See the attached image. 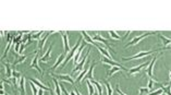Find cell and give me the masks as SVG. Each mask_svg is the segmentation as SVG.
I'll return each mask as SVG.
<instances>
[{
    "mask_svg": "<svg viewBox=\"0 0 171 95\" xmlns=\"http://www.w3.org/2000/svg\"><path fill=\"white\" fill-rule=\"evenodd\" d=\"M52 33H56V32H46V33H45V36H44V38H41V39L39 41V44H38V48H39L40 50H43V48H44V46H45L46 39L48 38V36H49V34H52Z\"/></svg>",
    "mask_w": 171,
    "mask_h": 95,
    "instance_id": "obj_20",
    "label": "cell"
},
{
    "mask_svg": "<svg viewBox=\"0 0 171 95\" xmlns=\"http://www.w3.org/2000/svg\"><path fill=\"white\" fill-rule=\"evenodd\" d=\"M155 85H157V83L154 81V79H152V78H150V79H149V81H148V88H147V89L150 91V90L154 89Z\"/></svg>",
    "mask_w": 171,
    "mask_h": 95,
    "instance_id": "obj_30",
    "label": "cell"
},
{
    "mask_svg": "<svg viewBox=\"0 0 171 95\" xmlns=\"http://www.w3.org/2000/svg\"><path fill=\"white\" fill-rule=\"evenodd\" d=\"M164 93V91H162V86H160V88H158V89L156 90L155 92H153V93H150V94L148 95H161Z\"/></svg>",
    "mask_w": 171,
    "mask_h": 95,
    "instance_id": "obj_33",
    "label": "cell"
},
{
    "mask_svg": "<svg viewBox=\"0 0 171 95\" xmlns=\"http://www.w3.org/2000/svg\"><path fill=\"white\" fill-rule=\"evenodd\" d=\"M86 44L87 43L84 41V42L82 43V45H81L80 47H79V49H77V52L75 53V56L73 57V64H74L75 66L79 64V61H80V56H81V54H82V50H83V48L85 47L86 46Z\"/></svg>",
    "mask_w": 171,
    "mask_h": 95,
    "instance_id": "obj_7",
    "label": "cell"
},
{
    "mask_svg": "<svg viewBox=\"0 0 171 95\" xmlns=\"http://www.w3.org/2000/svg\"><path fill=\"white\" fill-rule=\"evenodd\" d=\"M148 66V62H143L142 65L137 66V67H134V68H132V69H129V71H128V73L129 74H135V73H137V72H140V70L142 69V68H144V67H147Z\"/></svg>",
    "mask_w": 171,
    "mask_h": 95,
    "instance_id": "obj_13",
    "label": "cell"
},
{
    "mask_svg": "<svg viewBox=\"0 0 171 95\" xmlns=\"http://www.w3.org/2000/svg\"><path fill=\"white\" fill-rule=\"evenodd\" d=\"M3 65L6 67V76L8 79L12 78V71H11V65L9 62H3Z\"/></svg>",
    "mask_w": 171,
    "mask_h": 95,
    "instance_id": "obj_21",
    "label": "cell"
},
{
    "mask_svg": "<svg viewBox=\"0 0 171 95\" xmlns=\"http://www.w3.org/2000/svg\"><path fill=\"white\" fill-rule=\"evenodd\" d=\"M8 95H9V94H8Z\"/></svg>",
    "mask_w": 171,
    "mask_h": 95,
    "instance_id": "obj_42",
    "label": "cell"
},
{
    "mask_svg": "<svg viewBox=\"0 0 171 95\" xmlns=\"http://www.w3.org/2000/svg\"><path fill=\"white\" fill-rule=\"evenodd\" d=\"M93 41H94V42H96V43H97V42H102V43H104V44L106 45V47L108 48V49H110V47H109V45H108V39H106V38H103L102 36L98 34V33H97L96 35L94 36Z\"/></svg>",
    "mask_w": 171,
    "mask_h": 95,
    "instance_id": "obj_18",
    "label": "cell"
},
{
    "mask_svg": "<svg viewBox=\"0 0 171 95\" xmlns=\"http://www.w3.org/2000/svg\"><path fill=\"white\" fill-rule=\"evenodd\" d=\"M31 89H32V92H33V95H38V90H37V85H35L33 82H31Z\"/></svg>",
    "mask_w": 171,
    "mask_h": 95,
    "instance_id": "obj_32",
    "label": "cell"
},
{
    "mask_svg": "<svg viewBox=\"0 0 171 95\" xmlns=\"http://www.w3.org/2000/svg\"><path fill=\"white\" fill-rule=\"evenodd\" d=\"M50 76L53 78H56L58 81H67V82H70L71 84H74V79H72L71 76H69V74H65V76H62V74H53L50 72Z\"/></svg>",
    "mask_w": 171,
    "mask_h": 95,
    "instance_id": "obj_4",
    "label": "cell"
},
{
    "mask_svg": "<svg viewBox=\"0 0 171 95\" xmlns=\"http://www.w3.org/2000/svg\"><path fill=\"white\" fill-rule=\"evenodd\" d=\"M94 86H96V89H97V91H98V95H103V88H102V85H100V83L98 82V81H92L91 82Z\"/></svg>",
    "mask_w": 171,
    "mask_h": 95,
    "instance_id": "obj_24",
    "label": "cell"
},
{
    "mask_svg": "<svg viewBox=\"0 0 171 95\" xmlns=\"http://www.w3.org/2000/svg\"><path fill=\"white\" fill-rule=\"evenodd\" d=\"M38 56H39V52L37 50V52H36V55H35V57H34V59L32 60V64H31V66H29V67H31V68H35V69H36L37 71L39 72V73H41V74H43L44 72L40 70L39 66H38V64H37V60H38Z\"/></svg>",
    "mask_w": 171,
    "mask_h": 95,
    "instance_id": "obj_9",
    "label": "cell"
},
{
    "mask_svg": "<svg viewBox=\"0 0 171 95\" xmlns=\"http://www.w3.org/2000/svg\"><path fill=\"white\" fill-rule=\"evenodd\" d=\"M86 84L88 85V91H90V95H94V92H95V86L91 83L90 80H86Z\"/></svg>",
    "mask_w": 171,
    "mask_h": 95,
    "instance_id": "obj_27",
    "label": "cell"
},
{
    "mask_svg": "<svg viewBox=\"0 0 171 95\" xmlns=\"http://www.w3.org/2000/svg\"><path fill=\"white\" fill-rule=\"evenodd\" d=\"M121 70V68L120 67H112L110 70H108V77H111V76H114L116 72H118V71H120Z\"/></svg>",
    "mask_w": 171,
    "mask_h": 95,
    "instance_id": "obj_26",
    "label": "cell"
},
{
    "mask_svg": "<svg viewBox=\"0 0 171 95\" xmlns=\"http://www.w3.org/2000/svg\"><path fill=\"white\" fill-rule=\"evenodd\" d=\"M29 80L31 82H33L35 85H37L40 90H44V91H50V88L49 86H46L45 84H43L40 81H38L37 79H34V78H29Z\"/></svg>",
    "mask_w": 171,
    "mask_h": 95,
    "instance_id": "obj_12",
    "label": "cell"
},
{
    "mask_svg": "<svg viewBox=\"0 0 171 95\" xmlns=\"http://www.w3.org/2000/svg\"><path fill=\"white\" fill-rule=\"evenodd\" d=\"M117 92H118L120 95H126V94H124V93H123V92H122V91L119 89V85H117Z\"/></svg>",
    "mask_w": 171,
    "mask_h": 95,
    "instance_id": "obj_38",
    "label": "cell"
},
{
    "mask_svg": "<svg viewBox=\"0 0 171 95\" xmlns=\"http://www.w3.org/2000/svg\"><path fill=\"white\" fill-rule=\"evenodd\" d=\"M81 34L84 36V38H85V42H86V43H90V44H93V45H95V42L93 41V38H92L91 36L88 35V34H87L86 32H84V31H82V32H81Z\"/></svg>",
    "mask_w": 171,
    "mask_h": 95,
    "instance_id": "obj_23",
    "label": "cell"
},
{
    "mask_svg": "<svg viewBox=\"0 0 171 95\" xmlns=\"http://www.w3.org/2000/svg\"><path fill=\"white\" fill-rule=\"evenodd\" d=\"M61 90H62V95H69L68 91L65 90V88H64L63 85H61Z\"/></svg>",
    "mask_w": 171,
    "mask_h": 95,
    "instance_id": "obj_37",
    "label": "cell"
},
{
    "mask_svg": "<svg viewBox=\"0 0 171 95\" xmlns=\"http://www.w3.org/2000/svg\"><path fill=\"white\" fill-rule=\"evenodd\" d=\"M50 95H55L53 93H52V91H50Z\"/></svg>",
    "mask_w": 171,
    "mask_h": 95,
    "instance_id": "obj_41",
    "label": "cell"
},
{
    "mask_svg": "<svg viewBox=\"0 0 171 95\" xmlns=\"http://www.w3.org/2000/svg\"><path fill=\"white\" fill-rule=\"evenodd\" d=\"M158 37H159L160 39L162 41V44H164V47L161 48V49H159V50H162V49H169L170 48V38H168V37H165V36H162V35H158Z\"/></svg>",
    "mask_w": 171,
    "mask_h": 95,
    "instance_id": "obj_16",
    "label": "cell"
},
{
    "mask_svg": "<svg viewBox=\"0 0 171 95\" xmlns=\"http://www.w3.org/2000/svg\"><path fill=\"white\" fill-rule=\"evenodd\" d=\"M20 90H21V93L22 95H26L25 93V78H21V81H20Z\"/></svg>",
    "mask_w": 171,
    "mask_h": 95,
    "instance_id": "obj_25",
    "label": "cell"
},
{
    "mask_svg": "<svg viewBox=\"0 0 171 95\" xmlns=\"http://www.w3.org/2000/svg\"><path fill=\"white\" fill-rule=\"evenodd\" d=\"M97 64H92V66L90 67V69H88V71H87V73H86V76L84 77V79L83 80H90V81H94L95 80V78H94V74H93V70H94V68L96 67Z\"/></svg>",
    "mask_w": 171,
    "mask_h": 95,
    "instance_id": "obj_10",
    "label": "cell"
},
{
    "mask_svg": "<svg viewBox=\"0 0 171 95\" xmlns=\"http://www.w3.org/2000/svg\"><path fill=\"white\" fill-rule=\"evenodd\" d=\"M95 46H97V48H98V50H99L100 53L103 54L104 57H107L108 59L114 60V59H112V57H111V55H110V54H109L108 52H107V49H106V48H104L103 46H100V45H99L98 43H96V42H95Z\"/></svg>",
    "mask_w": 171,
    "mask_h": 95,
    "instance_id": "obj_14",
    "label": "cell"
},
{
    "mask_svg": "<svg viewBox=\"0 0 171 95\" xmlns=\"http://www.w3.org/2000/svg\"><path fill=\"white\" fill-rule=\"evenodd\" d=\"M51 79H52V81L55 82V92H56V95H62V93H61V84H59V82H58V80L56 79V78H53V77H51Z\"/></svg>",
    "mask_w": 171,
    "mask_h": 95,
    "instance_id": "obj_19",
    "label": "cell"
},
{
    "mask_svg": "<svg viewBox=\"0 0 171 95\" xmlns=\"http://www.w3.org/2000/svg\"><path fill=\"white\" fill-rule=\"evenodd\" d=\"M159 56L160 55H158V56H155L154 58L152 59V62L150 64H148V66H147V69H146V73L149 76V78H154V74H153V70H154V65H155V62H156V60L159 58Z\"/></svg>",
    "mask_w": 171,
    "mask_h": 95,
    "instance_id": "obj_6",
    "label": "cell"
},
{
    "mask_svg": "<svg viewBox=\"0 0 171 95\" xmlns=\"http://www.w3.org/2000/svg\"><path fill=\"white\" fill-rule=\"evenodd\" d=\"M74 92H75V93H76V95H82V94H81V93H80V91H79V90H76V89H75V90H74Z\"/></svg>",
    "mask_w": 171,
    "mask_h": 95,
    "instance_id": "obj_39",
    "label": "cell"
},
{
    "mask_svg": "<svg viewBox=\"0 0 171 95\" xmlns=\"http://www.w3.org/2000/svg\"><path fill=\"white\" fill-rule=\"evenodd\" d=\"M41 35H45V33H44L43 31H40V32H38V33H36V34H33L32 36H33V38H34V39H38Z\"/></svg>",
    "mask_w": 171,
    "mask_h": 95,
    "instance_id": "obj_35",
    "label": "cell"
},
{
    "mask_svg": "<svg viewBox=\"0 0 171 95\" xmlns=\"http://www.w3.org/2000/svg\"><path fill=\"white\" fill-rule=\"evenodd\" d=\"M149 35H152V33H149V32H147V33H144V34H142V35L134 37V38H133V39L131 41V43L126 44V47H130V46H133V45H136L137 43L141 42L143 38H145V37H147V36H149Z\"/></svg>",
    "mask_w": 171,
    "mask_h": 95,
    "instance_id": "obj_5",
    "label": "cell"
},
{
    "mask_svg": "<svg viewBox=\"0 0 171 95\" xmlns=\"http://www.w3.org/2000/svg\"><path fill=\"white\" fill-rule=\"evenodd\" d=\"M155 52L153 50H148V52H142V53L137 54V55H134V56H131V57H122L121 59L123 61H129V60H133V59H137V58H143L145 56H148V55H152L154 54Z\"/></svg>",
    "mask_w": 171,
    "mask_h": 95,
    "instance_id": "obj_3",
    "label": "cell"
},
{
    "mask_svg": "<svg viewBox=\"0 0 171 95\" xmlns=\"http://www.w3.org/2000/svg\"><path fill=\"white\" fill-rule=\"evenodd\" d=\"M108 34L110 35V37H111L112 39H121V36L118 35L114 31H108Z\"/></svg>",
    "mask_w": 171,
    "mask_h": 95,
    "instance_id": "obj_28",
    "label": "cell"
},
{
    "mask_svg": "<svg viewBox=\"0 0 171 95\" xmlns=\"http://www.w3.org/2000/svg\"><path fill=\"white\" fill-rule=\"evenodd\" d=\"M62 34V38H63V46H64V54H68L70 52V45H69V37H68V33L67 32H61Z\"/></svg>",
    "mask_w": 171,
    "mask_h": 95,
    "instance_id": "obj_8",
    "label": "cell"
},
{
    "mask_svg": "<svg viewBox=\"0 0 171 95\" xmlns=\"http://www.w3.org/2000/svg\"><path fill=\"white\" fill-rule=\"evenodd\" d=\"M12 78H14V79H17V80H19V78H21V73L19 71H12Z\"/></svg>",
    "mask_w": 171,
    "mask_h": 95,
    "instance_id": "obj_36",
    "label": "cell"
},
{
    "mask_svg": "<svg viewBox=\"0 0 171 95\" xmlns=\"http://www.w3.org/2000/svg\"><path fill=\"white\" fill-rule=\"evenodd\" d=\"M102 61H103V62H105V64H108V65H110V66H114V67H120L121 69H123V70H126V71H129V69H126V68H124L123 66L117 64V62H116V61H114V60L108 59L107 57H103V58H102Z\"/></svg>",
    "mask_w": 171,
    "mask_h": 95,
    "instance_id": "obj_11",
    "label": "cell"
},
{
    "mask_svg": "<svg viewBox=\"0 0 171 95\" xmlns=\"http://www.w3.org/2000/svg\"><path fill=\"white\" fill-rule=\"evenodd\" d=\"M27 57H29V55H25V56H22V57H20V58H19V59H17V61L14 62V64H13V66H17V65H20V64H22L23 61L26 59Z\"/></svg>",
    "mask_w": 171,
    "mask_h": 95,
    "instance_id": "obj_29",
    "label": "cell"
},
{
    "mask_svg": "<svg viewBox=\"0 0 171 95\" xmlns=\"http://www.w3.org/2000/svg\"><path fill=\"white\" fill-rule=\"evenodd\" d=\"M90 53H91V49H88V52H87V54H86L85 56L83 57V59L81 60L80 62L76 65V67H75L74 69L72 70V73H75V72H80V71H83V69H84V65H85V62L88 60V56H90Z\"/></svg>",
    "mask_w": 171,
    "mask_h": 95,
    "instance_id": "obj_2",
    "label": "cell"
},
{
    "mask_svg": "<svg viewBox=\"0 0 171 95\" xmlns=\"http://www.w3.org/2000/svg\"><path fill=\"white\" fill-rule=\"evenodd\" d=\"M24 47H25V46H24V45L22 44V46H21V49H20V53H22L23 50H24Z\"/></svg>",
    "mask_w": 171,
    "mask_h": 95,
    "instance_id": "obj_40",
    "label": "cell"
},
{
    "mask_svg": "<svg viewBox=\"0 0 171 95\" xmlns=\"http://www.w3.org/2000/svg\"><path fill=\"white\" fill-rule=\"evenodd\" d=\"M8 38H9V42H8V45H7L6 49H5V53L2 55V59L7 56V54H8V52H9V49H10V47H11V45H12V37L10 34H8Z\"/></svg>",
    "mask_w": 171,
    "mask_h": 95,
    "instance_id": "obj_22",
    "label": "cell"
},
{
    "mask_svg": "<svg viewBox=\"0 0 171 95\" xmlns=\"http://www.w3.org/2000/svg\"><path fill=\"white\" fill-rule=\"evenodd\" d=\"M138 91H140V95H144L145 93H148L149 90L147 89V88H138Z\"/></svg>",
    "mask_w": 171,
    "mask_h": 95,
    "instance_id": "obj_34",
    "label": "cell"
},
{
    "mask_svg": "<svg viewBox=\"0 0 171 95\" xmlns=\"http://www.w3.org/2000/svg\"><path fill=\"white\" fill-rule=\"evenodd\" d=\"M52 47H53V44L49 46V48H48V50L46 52L45 55L40 57V61H41V62H48V61H49V57H50V53H51V50H52Z\"/></svg>",
    "mask_w": 171,
    "mask_h": 95,
    "instance_id": "obj_15",
    "label": "cell"
},
{
    "mask_svg": "<svg viewBox=\"0 0 171 95\" xmlns=\"http://www.w3.org/2000/svg\"><path fill=\"white\" fill-rule=\"evenodd\" d=\"M81 42H82V38H80V39L77 41V43H76V44L74 45V47L70 49V52L67 54V56H65V59H64V61L62 62V65H61V67H60V69H63V68L65 67V65L68 64L69 60H71L72 58H73V57H74L76 50H77V49H79V47L81 46Z\"/></svg>",
    "mask_w": 171,
    "mask_h": 95,
    "instance_id": "obj_1",
    "label": "cell"
},
{
    "mask_svg": "<svg viewBox=\"0 0 171 95\" xmlns=\"http://www.w3.org/2000/svg\"><path fill=\"white\" fill-rule=\"evenodd\" d=\"M65 56H67V54H64V53L61 54L60 56H58V59H57V61H56V64H55V65H53L51 68H50V69H51V71H53V70L57 68L58 66L60 65L61 62H63V61H64V59H65Z\"/></svg>",
    "mask_w": 171,
    "mask_h": 95,
    "instance_id": "obj_17",
    "label": "cell"
},
{
    "mask_svg": "<svg viewBox=\"0 0 171 95\" xmlns=\"http://www.w3.org/2000/svg\"><path fill=\"white\" fill-rule=\"evenodd\" d=\"M104 83L106 85V88H107V91H108V95H112V86L110 85L108 81H104Z\"/></svg>",
    "mask_w": 171,
    "mask_h": 95,
    "instance_id": "obj_31",
    "label": "cell"
}]
</instances>
